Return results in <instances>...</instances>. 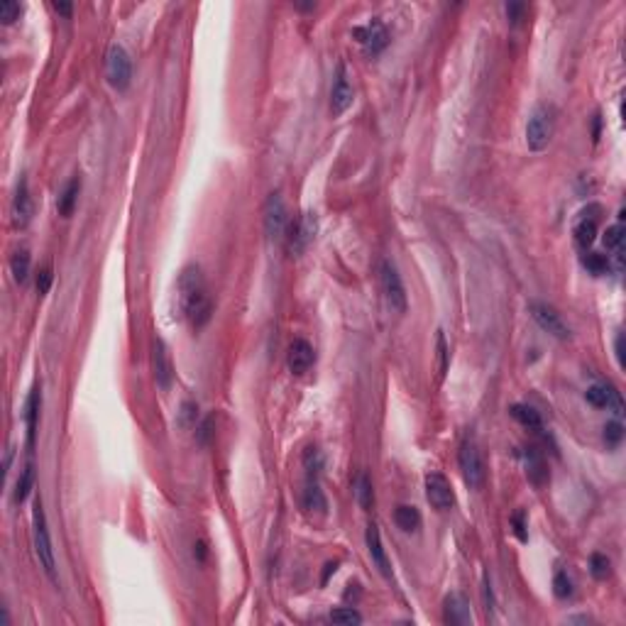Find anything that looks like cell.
<instances>
[{"instance_id":"obj_1","label":"cell","mask_w":626,"mask_h":626,"mask_svg":"<svg viewBox=\"0 0 626 626\" xmlns=\"http://www.w3.org/2000/svg\"><path fill=\"white\" fill-rule=\"evenodd\" d=\"M179 306H182V313L193 328H201L208 323L213 313V301L211 294H208L206 279H203L201 270L196 264L186 267L179 277Z\"/></svg>"},{"instance_id":"obj_2","label":"cell","mask_w":626,"mask_h":626,"mask_svg":"<svg viewBox=\"0 0 626 626\" xmlns=\"http://www.w3.org/2000/svg\"><path fill=\"white\" fill-rule=\"evenodd\" d=\"M32 536H35V553L40 558V565L49 575V580H57V573H54L57 563H54V548H52V539H49L47 516H44L42 499H37L35 509H32Z\"/></svg>"},{"instance_id":"obj_3","label":"cell","mask_w":626,"mask_h":626,"mask_svg":"<svg viewBox=\"0 0 626 626\" xmlns=\"http://www.w3.org/2000/svg\"><path fill=\"white\" fill-rule=\"evenodd\" d=\"M553 137V113L546 105L533 110L526 123V145L531 152H544Z\"/></svg>"},{"instance_id":"obj_4","label":"cell","mask_w":626,"mask_h":626,"mask_svg":"<svg viewBox=\"0 0 626 626\" xmlns=\"http://www.w3.org/2000/svg\"><path fill=\"white\" fill-rule=\"evenodd\" d=\"M105 78L115 91H125L132 81V62L120 44H110L108 57H105Z\"/></svg>"},{"instance_id":"obj_5","label":"cell","mask_w":626,"mask_h":626,"mask_svg":"<svg viewBox=\"0 0 626 626\" xmlns=\"http://www.w3.org/2000/svg\"><path fill=\"white\" fill-rule=\"evenodd\" d=\"M458 462H460L462 480L467 482V487H470V489H480L482 482H485V465H482V455H480V451H477V443L472 438H467L465 443L460 445Z\"/></svg>"},{"instance_id":"obj_6","label":"cell","mask_w":626,"mask_h":626,"mask_svg":"<svg viewBox=\"0 0 626 626\" xmlns=\"http://www.w3.org/2000/svg\"><path fill=\"white\" fill-rule=\"evenodd\" d=\"M528 311H531L533 321L539 323V326L544 328L546 333H550V336L558 338V340H568V338H570L568 323L563 321V316H560V313L553 308V306L544 304V301H531Z\"/></svg>"},{"instance_id":"obj_7","label":"cell","mask_w":626,"mask_h":626,"mask_svg":"<svg viewBox=\"0 0 626 626\" xmlns=\"http://www.w3.org/2000/svg\"><path fill=\"white\" fill-rule=\"evenodd\" d=\"M289 228V216L279 193H272L264 203V233L270 240H281Z\"/></svg>"},{"instance_id":"obj_8","label":"cell","mask_w":626,"mask_h":626,"mask_svg":"<svg viewBox=\"0 0 626 626\" xmlns=\"http://www.w3.org/2000/svg\"><path fill=\"white\" fill-rule=\"evenodd\" d=\"M426 499L433 509L438 512H448L455 504V494H453V487L448 482V477L440 475V472H431L426 475Z\"/></svg>"},{"instance_id":"obj_9","label":"cell","mask_w":626,"mask_h":626,"mask_svg":"<svg viewBox=\"0 0 626 626\" xmlns=\"http://www.w3.org/2000/svg\"><path fill=\"white\" fill-rule=\"evenodd\" d=\"M379 277H382V289L387 294V301L397 313H404L406 311V291L404 284H401V277H399L397 267L392 262H382L379 267Z\"/></svg>"},{"instance_id":"obj_10","label":"cell","mask_w":626,"mask_h":626,"mask_svg":"<svg viewBox=\"0 0 626 626\" xmlns=\"http://www.w3.org/2000/svg\"><path fill=\"white\" fill-rule=\"evenodd\" d=\"M152 372H155V382L159 389H169L171 379H174V369H171V357L166 350L164 340L159 336L152 338Z\"/></svg>"},{"instance_id":"obj_11","label":"cell","mask_w":626,"mask_h":626,"mask_svg":"<svg viewBox=\"0 0 626 626\" xmlns=\"http://www.w3.org/2000/svg\"><path fill=\"white\" fill-rule=\"evenodd\" d=\"M316 230H318V220H316V213H304L299 220L291 225L289 230V250L291 252H304L313 238H316Z\"/></svg>"},{"instance_id":"obj_12","label":"cell","mask_w":626,"mask_h":626,"mask_svg":"<svg viewBox=\"0 0 626 626\" xmlns=\"http://www.w3.org/2000/svg\"><path fill=\"white\" fill-rule=\"evenodd\" d=\"M352 37L363 44L367 54H379L389 44V32L379 20H372L367 27H355Z\"/></svg>"},{"instance_id":"obj_13","label":"cell","mask_w":626,"mask_h":626,"mask_svg":"<svg viewBox=\"0 0 626 626\" xmlns=\"http://www.w3.org/2000/svg\"><path fill=\"white\" fill-rule=\"evenodd\" d=\"M352 98H355V94H352V86H350V81H347L345 67L340 64L338 71H336L333 88H331V110H333V115L345 113V110L352 105Z\"/></svg>"},{"instance_id":"obj_14","label":"cell","mask_w":626,"mask_h":626,"mask_svg":"<svg viewBox=\"0 0 626 626\" xmlns=\"http://www.w3.org/2000/svg\"><path fill=\"white\" fill-rule=\"evenodd\" d=\"M313 360H316V352H313L311 342L296 338V340L289 345V352H286V365H289V369L294 374H304L306 369L313 365Z\"/></svg>"},{"instance_id":"obj_15","label":"cell","mask_w":626,"mask_h":626,"mask_svg":"<svg viewBox=\"0 0 626 626\" xmlns=\"http://www.w3.org/2000/svg\"><path fill=\"white\" fill-rule=\"evenodd\" d=\"M443 619L448 624H472V614H470V605L467 600L460 595V592H453V595L445 597V605H443Z\"/></svg>"},{"instance_id":"obj_16","label":"cell","mask_w":626,"mask_h":626,"mask_svg":"<svg viewBox=\"0 0 626 626\" xmlns=\"http://www.w3.org/2000/svg\"><path fill=\"white\" fill-rule=\"evenodd\" d=\"M523 462H526V477L533 487H546L548 482V465H546L544 455L536 448H526L523 451Z\"/></svg>"},{"instance_id":"obj_17","label":"cell","mask_w":626,"mask_h":626,"mask_svg":"<svg viewBox=\"0 0 626 626\" xmlns=\"http://www.w3.org/2000/svg\"><path fill=\"white\" fill-rule=\"evenodd\" d=\"M32 218V196H30V189H27V182L22 179L17 184V191L15 198H12V223H15V228H25L27 223Z\"/></svg>"},{"instance_id":"obj_18","label":"cell","mask_w":626,"mask_h":626,"mask_svg":"<svg viewBox=\"0 0 626 626\" xmlns=\"http://www.w3.org/2000/svg\"><path fill=\"white\" fill-rule=\"evenodd\" d=\"M367 548H369V555H372L374 565L379 568V573H382L384 577H392V568H389L387 553H384L382 536H379L377 523H369V526H367Z\"/></svg>"},{"instance_id":"obj_19","label":"cell","mask_w":626,"mask_h":626,"mask_svg":"<svg viewBox=\"0 0 626 626\" xmlns=\"http://www.w3.org/2000/svg\"><path fill=\"white\" fill-rule=\"evenodd\" d=\"M40 406H42V394L40 387H35L27 397L25 404V424H27V445L35 448V435H37V421H40Z\"/></svg>"},{"instance_id":"obj_20","label":"cell","mask_w":626,"mask_h":626,"mask_svg":"<svg viewBox=\"0 0 626 626\" xmlns=\"http://www.w3.org/2000/svg\"><path fill=\"white\" fill-rule=\"evenodd\" d=\"M78 193H81V179L78 176H73L71 182L64 186V191L59 193L57 198V208L62 216H71L73 208H76V201H78Z\"/></svg>"},{"instance_id":"obj_21","label":"cell","mask_w":626,"mask_h":626,"mask_svg":"<svg viewBox=\"0 0 626 626\" xmlns=\"http://www.w3.org/2000/svg\"><path fill=\"white\" fill-rule=\"evenodd\" d=\"M595 240H597V216L580 218L577 225H575V243L582 250H587Z\"/></svg>"},{"instance_id":"obj_22","label":"cell","mask_w":626,"mask_h":626,"mask_svg":"<svg viewBox=\"0 0 626 626\" xmlns=\"http://www.w3.org/2000/svg\"><path fill=\"white\" fill-rule=\"evenodd\" d=\"M32 487H35V465H32V462H27V465L22 467L20 477H17L15 489H12V504H22V502H25V499L30 497Z\"/></svg>"},{"instance_id":"obj_23","label":"cell","mask_w":626,"mask_h":626,"mask_svg":"<svg viewBox=\"0 0 626 626\" xmlns=\"http://www.w3.org/2000/svg\"><path fill=\"white\" fill-rule=\"evenodd\" d=\"M394 521H397V526L401 528V531L414 533V531H419V526H421V514L416 507L401 504V507H397V512H394Z\"/></svg>"},{"instance_id":"obj_24","label":"cell","mask_w":626,"mask_h":626,"mask_svg":"<svg viewBox=\"0 0 626 626\" xmlns=\"http://www.w3.org/2000/svg\"><path fill=\"white\" fill-rule=\"evenodd\" d=\"M509 414H512L514 419H516L521 426H526V428H531V431H541V416H539V411L533 409V406H526V404H514L512 409H509Z\"/></svg>"},{"instance_id":"obj_25","label":"cell","mask_w":626,"mask_h":626,"mask_svg":"<svg viewBox=\"0 0 626 626\" xmlns=\"http://www.w3.org/2000/svg\"><path fill=\"white\" fill-rule=\"evenodd\" d=\"M355 497H357V504L365 509V512H369L374 504V489H372V480H369L367 475H357L355 480Z\"/></svg>"},{"instance_id":"obj_26","label":"cell","mask_w":626,"mask_h":626,"mask_svg":"<svg viewBox=\"0 0 626 626\" xmlns=\"http://www.w3.org/2000/svg\"><path fill=\"white\" fill-rule=\"evenodd\" d=\"M304 507L308 512H326V497L316 480H308V487L304 492Z\"/></svg>"},{"instance_id":"obj_27","label":"cell","mask_w":626,"mask_h":626,"mask_svg":"<svg viewBox=\"0 0 626 626\" xmlns=\"http://www.w3.org/2000/svg\"><path fill=\"white\" fill-rule=\"evenodd\" d=\"M10 270H12V277H15V281L25 284L27 277H30V252H27L25 247L17 250V252L12 254V259H10Z\"/></svg>"},{"instance_id":"obj_28","label":"cell","mask_w":626,"mask_h":626,"mask_svg":"<svg viewBox=\"0 0 626 626\" xmlns=\"http://www.w3.org/2000/svg\"><path fill=\"white\" fill-rule=\"evenodd\" d=\"M582 264H585V270L595 277L607 275V270H609V259L600 252H587L585 257H582Z\"/></svg>"},{"instance_id":"obj_29","label":"cell","mask_w":626,"mask_h":626,"mask_svg":"<svg viewBox=\"0 0 626 626\" xmlns=\"http://www.w3.org/2000/svg\"><path fill=\"white\" fill-rule=\"evenodd\" d=\"M590 573H592V577L595 580H607L609 577V573H611V560L607 558V555H602V553H592Z\"/></svg>"},{"instance_id":"obj_30","label":"cell","mask_w":626,"mask_h":626,"mask_svg":"<svg viewBox=\"0 0 626 626\" xmlns=\"http://www.w3.org/2000/svg\"><path fill=\"white\" fill-rule=\"evenodd\" d=\"M20 15H22L20 3H15V0L0 3V20H3V25H12L15 20H20Z\"/></svg>"},{"instance_id":"obj_31","label":"cell","mask_w":626,"mask_h":626,"mask_svg":"<svg viewBox=\"0 0 626 626\" xmlns=\"http://www.w3.org/2000/svg\"><path fill=\"white\" fill-rule=\"evenodd\" d=\"M331 621H336V624H363V616L352 607H345V609L331 611Z\"/></svg>"},{"instance_id":"obj_32","label":"cell","mask_w":626,"mask_h":626,"mask_svg":"<svg viewBox=\"0 0 626 626\" xmlns=\"http://www.w3.org/2000/svg\"><path fill=\"white\" fill-rule=\"evenodd\" d=\"M553 592L558 600H568L570 595H573V582H570L568 573H558L553 577Z\"/></svg>"},{"instance_id":"obj_33","label":"cell","mask_w":626,"mask_h":626,"mask_svg":"<svg viewBox=\"0 0 626 626\" xmlns=\"http://www.w3.org/2000/svg\"><path fill=\"white\" fill-rule=\"evenodd\" d=\"M605 247L607 250L624 247V228H621V225H611V228H607V233H605Z\"/></svg>"},{"instance_id":"obj_34","label":"cell","mask_w":626,"mask_h":626,"mask_svg":"<svg viewBox=\"0 0 626 626\" xmlns=\"http://www.w3.org/2000/svg\"><path fill=\"white\" fill-rule=\"evenodd\" d=\"M304 465H306V470H308V477H311V480H316L318 470H321V455H318L316 448H308V451H306Z\"/></svg>"},{"instance_id":"obj_35","label":"cell","mask_w":626,"mask_h":626,"mask_svg":"<svg viewBox=\"0 0 626 626\" xmlns=\"http://www.w3.org/2000/svg\"><path fill=\"white\" fill-rule=\"evenodd\" d=\"M621 438H624V426L619 421H611V424L605 426V440L607 445H619Z\"/></svg>"},{"instance_id":"obj_36","label":"cell","mask_w":626,"mask_h":626,"mask_svg":"<svg viewBox=\"0 0 626 626\" xmlns=\"http://www.w3.org/2000/svg\"><path fill=\"white\" fill-rule=\"evenodd\" d=\"M196 416H198V406L193 404V401H184V404H182V419H179V424L186 426V428H191V426H196Z\"/></svg>"},{"instance_id":"obj_37","label":"cell","mask_w":626,"mask_h":626,"mask_svg":"<svg viewBox=\"0 0 626 626\" xmlns=\"http://www.w3.org/2000/svg\"><path fill=\"white\" fill-rule=\"evenodd\" d=\"M523 512H516L512 516V526H514V533H516V539L521 541V544H526L528 541V533H526V521H523Z\"/></svg>"},{"instance_id":"obj_38","label":"cell","mask_w":626,"mask_h":626,"mask_svg":"<svg viewBox=\"0 0 626 626\" xmlns=\"http://www.w3.org/2000/svg\"><path fill=\"white\" fill-rule=\"evenodd\" d=\"M52 279H54V275H52V270H49V267H44V270L37 275V291H40V296L47 294L49 286H52Z\"/></svg>"},{"instance_id":"obj_39","label":"cell","mask_w":626,"mask_h":626,"mask_svg":"<svg viewBox=\"0 0 626 626\" xmlns=\"http://www.w3.org/2000/svg\"><path fill=\"white\" fill-rule=\"evenodd\" d=\"M438 357H440V374H445L451 352H448V345H445V336H443V333H438Z\"/></svg>"},{"instance_id":"obj_40","label":"cell","mask_w":626,"mask_h":626,"mask_svg":"<svg viewBox=\"0 0 626 626\" xmlns=\"http://www.w3.org/2000/svg\"><path fill=\"white\" fill-rule=\"evenodd\" d=\"M614 350H616V363H619V367H624L626 360H624V333H619L614 340Z\"/></svg>"},{"instance_id":"obj_41","label":"cell","mask_w":626,"mask_h":626,"mask_svg":"<svg viewBox=\"0 0 626 626\" xmlns=\"http://www.w3.org/2000/svg\"><path fill=\"white\" fill-rule=\"evenodd\" d=\"M211 426H213V419H206L201 424V428H198V440L201 443H208V438H211Z\"/></svg>"},{"instance_id":"obj_42","label":"cell","mask_w":626,"mask_h":626,"mask_svg":"<svg viewBox=\"0 0 626 626\" xmlns=\"http://www.w3.org/2000/svg\"><path fill=\"white\" fill-rule=\"evenodd\" d=\"M482 592H485V605H487V611L494 609V597H492V585H489V580L485 577V587H482Z\"/></svg>"},{"instance_id":"obj_43","label":"cell","mask_w":626,"mask_h":626,"mask_svg":"<svg viewBox=\"0 0 626 626\" xmlns=\"http://www.w3.org/2000/svg\"><path fill=\"white\" fill-rule=\"evenodd\" d=\"M52 8L59 12V15H64V17H69V15H71V12H73V6H71V3H59V0H54Z\"/></svg>"},{"instance_id":"obj_44","label":"cell","mask_w":626,"mask_h":626,"mask_svg":"<svg viewBox=\"0 0 626 626\" xmlns=\"http://www.w3.org/2000/svg\"><path fill=\"white\" fill-rule=\"evenodd\" d=\"M523 12V6H519V3H512V6H507V15L512 22H519V17H521Z\"/></svg>"},{"instance_id":"obj_45","label":"cell","mask_w":626,"mask_h":626,"mask_svg":"<svg viewBox=\"0 0 626 626\" xmlns=\"http://www.w3.org/2000/svg\"><path fill=\"white\" fill-rule=\"evenodd\" d=\"M336 570H338V563H328L326 565V573H323V577H321L323 585L328 582V577H331V575H336Z\"/></svg>"}]
</instances>
